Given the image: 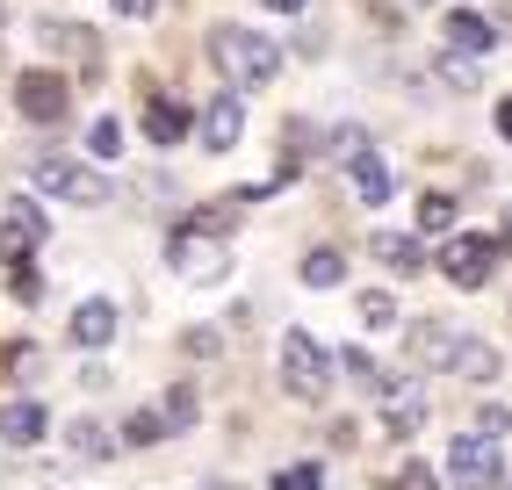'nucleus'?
Returning a JSON list of instances; mask_svg holds the SVG:
<instances>
[{
	"label": "nucleus",
	"instance_id": "nucleus-1",
	"mask_svg": "<svg viewBox=\"0 0 512 490\" xmlns=\"http://www.w3.org/2000/svg\"><path fill=\"white\" fill-rule=\"evenodd\" d=\"M412 361L433 368V375H469V382H484V375H498V346L476 339V332H455V325L426 318V325H412Z\"/></svg>",
	"mask_w": 512,
	"mask_h": 490
},
{
	"label": "nucleus",
	"instance_id": "nucleus-2",
	"mask_svg": "<svg viewBox=\"0 0 512 490\" xmlns=\"http://www.w3.org/2000/svg\"><path fill=\"white\" fill-rule=\"evenodd\" d=\"M210 58H217V73L224 80H238V87H267L282 73V51L260 37V29H246V22H224V29H210Z\"/></svg>",
	"mask_w": 512,
	"mask_h": 490
},
{
	"label": "nucleus",
	"instance_id": "nucleus-3",
	"mask_svg": "<svg viewBox=\"0 0 512 490\" xmlns=\"http://www.w3.org/2000/svg\"><path fill=\"white\" fill-rule=\"evenodd\" d=\"M282 390H289V397H311V404L332 390V354H325L303 325L282 332Z\"/></svg>",
	"mask_w": 512,
	"mask_h": 490
},
{
	"label": "nucleus",
	"instance_id": "nucleus-4",
	"mask_svg": "<svg viewBox=\"0 0 512 490\" xmlns=\"http://www.w3.org/2000/svg\"><path fill=\"white\" fill-rule=\"evenodd\" d=\"M166 260H174L181 282H224L231 274V238H210V231L181 224L174 238H166Z\"/></svg>",
	"mask_w": 512,
	"mask_h": 490
},
{
	"label": "nucleus",
	"instance_id": "nucleus-5",
	"mask_svg": "<svg viewBox=\"0 0 512 490\" xmlns=\"http://www.w3.org/2000/svg\"><path fill=\"white\" fill-rule=\"evenodd\" d=\"M29 173H37V188H44V195L73 202V209H94L101 195H109V181H101L94 166H80V159H37Z\"/></svg>",
	"mask_w": 512,
	"mask_h": 490
},
{
	"label": "nucleus",
	"instance_id": "nucleus-6",
	"mask_svg": "<svg viewBox=\"0 0 512 490\" xmlns=\"http://www.w3.org/2000/svg\"><path fill=\"white\" fill-rule=\"evenodd\" d=\"M51 238V224H44V209L29 202V195H15L8 209H0V260L8 267H29V253Z\"/></svg>",
	"mask_w": 512,
	"mask_h": 490
},
{
	"label": "nucleus",
	"instance_id": "nucleus-7",
	"mask_svg": "<svg viewBox=\"0 0 512 490\" xmlns=\"http://www.w3.org/2000/svg\"><path fill=\"white\" fill-rule=\"evenodd\" d=\"M448 483H455V490H491V483H498V447L476 440V433H462V440L448 447Z\"/></svg>",
	"mask_w": 512,
	"mask_h": 490
},
{
	"label": "nucleus",
	"instance_id": "nucleus-8",
	"mask_svg": "<svg viewBox=\"0 0 512 490\" xmlns=\"http://www.w3.org/2000/svg\"><path fill=\"white\" fill-rule=\"evenodd\" d=\"M15 101L29 123H65V109H73V87H65L58 73H22L15 80Z\"/></svg>",
	"mask_w": 512,
	"mask_h": 490
},
{
	"label": "nucleus",
	"instance_id": "nucleus-9",
	"mask_svg": "<svg viewBox=\"0 0 512 490\" xmlns=\"http://www.w3.org/2000/svg\"><path fill=\"white\" fill-rule=\"evenodd\" d=\"M491 260H498V245H491V238H448V253H440V274H448L455 289H484V282H491Z\"/></svg>",
	"mask_w": 512,
	"mask_h": 490
},
{
	"label": "nucleus",
	"instance_id": "nucleus-10",
	"mask_svg": "<svg viewBox=\"0 0 512 490\" xmlns=\"http://www.w3.org/2000/svg\"><path fill=\"white\" fill-rule=\"evenodd\" d=\"M238 137H246V101H238V94H217L210 109H202V145H210V152H231Z\"/></svg>",
	"mask_w": 512,
	"mask_h": 490
},
{
	"label": "nucleus",
	"instance_id": "nucleus-11",
	"mask_svg": "<svg viewBox=\"0 0 512 490\" xmlns=\"http://www.w3.org/2000/svg\"><path fill=\"white\" fill-rule=\"evenodd\" d=\"M116 339V303L109 296H87L73 310V346H87V354H101V346Z\"/></svg>",
	"mask_w": 512,
	"mask_h": 490
},
{
	"label": "nucleus",
	"instance_id": "nucleus-12",
	"mask_svg": "<svg viewBox=\"0 0 512 490\" xmlns=\"http://www.w3.org/2000/svg\"><path fill=\"white\" fill-rule=\"evenodd\" d=\"M188 130H195V116H188V101H174V94H159L145 109V137H152V145H181Z\"/></svg>",
	"mask_w": 512,
	"mask_h": 490
},
{
	"label": "nucleus",
	"instance_id": "nucleus-13",
	"mask_svg": "<svg viewBox=\"0 0 512 490\" xmlns=\"http://www.w3.org/2000/svg\"><path fill=\"white\" fill-rule=\"evenodd\" d=\"M419 418H426V404H419L412 382H383V426L390 433H419Z\"/></svg>",
	"mask_w": 512,
	"mask_h": 490
},
{
	"label": "nucleus",
	"instance_id": "nucleus-14",
	"mask_svg": "<svg viewBox=\"0 0 512 490\" xmlns=\"http://www.w3.org/2000/svg\"><path fill=\"white\" fill-rule=\"evenodd\" d=\"M0 440H8V447L44 440V404H37V397H15L8 411H0Z\"/></svg>",
	"mask_w": 512,
	"mask_h": 490
},
{
	"label": "nucleus",
	"instance_id": "nucleus-15",
	"mask_svg": "<svg viewBox=\"0 0 512 490\" xmlns=\"http://www.w3.org/2000/svg\"><path fill=\"white\" fill-rule=\"evenodd\" d=\"M448 51H469V58L491 51V22L469 15V8H455V15H448Z\"/></svg>",
	"mask_w": 512,
	"mask_h": 490
},
{
	"label": "nucleus",
	"instance_id": "nucleus-16",
	"mask_svg": "<svg viewBox=\"0 0 512 490\" xmlns=\"http://www.w3.org/2000/svg\"><path fill=\"white\" fill-rule=\"evenodd\" d=\"M347 166H354V195L361 202H390V166L375 159V152H354Z\"/></svg>",
	"mask_w": 512,
	"mask_h": 490
},
{
	"label": "nucleus",
	"instance_id": "nucleus-17",
	"mask_svg": "<svg viewBox=\"0 0 512 490\" xmlns=\"http://www.w3.org/2000/svg\"><path fill=\"white\" fill-rule=\"evenodd\" d=\"M339 282H347V253H332V245L303 253V289H339Z\"/></svg>",
	"mask_w": 512,
	"mask_h": 490
},
{
	"label": "nucleus",
	"instance_id": "nucleus-18",
	"mask_svg": "<svg viewBox=\"0 0 512 490\" xmlns=\"http://www.w3.org/2000/svg\"><path fill=\"white\" fill-rule=\"evenodd\" d=\"M375 260L383 267H397V274H412L426 253H419V238H397V231H375Z\"/></svg>",
	"mask_w": 512,
	"mask_h": 490
},
{
	"label": "nucleus",
	"instance_id": "nucleus-19",
	"mask_svg": "<svg viewBox=\"0 0 512 490\" xmlns=\"http://www.w3.org/2000/svg\"><path fill=\"white\" fill-rule=\"evenodd\" d=\"M181 426H195V390L188 382H174V390L159 397V433H181Z\"/></svg>",
	"mask_w": 512,
	"mask_h": 490
},
{
	"label": "nucleus",
	"instance_id": "nucleus-20",
	"mask_svg": "<svg viewBox=\"0 0 512 490\" xmlns=\"http://www.w3.org/2000/svg\"><path fill=\"white\" fill-rule=\"evenodd\" d=\"M65 447H73V454H80V462H101V454H109L116 440H109V426H101V418H80V426H73V433H65Z\"/></svg>",
	"mask_w": 512,
	"mask_h": 490
},
{
	"label": "nucleus",
	"instance_id": "nucleus-21",
	"mask_svg": "<svg viewBox=\"0 0 512 490\" xmlns=\"http://www.w3.org/2000/svg\"><path fill=\"white\" fill-rule=\"evenodd\" d=\"M37 37H44L51 51H73V58H87V51H94V37H87V29H73V22H44Z\"/></svg>",
	"mask_w": 512,
	"mask_h": 490
},
{
	"label": "nucleus",
	"instance_id": "nucleus-22",
	"mask_svg": "<svg viewBox=\"0 0 512 490\" xmlns=\"http://www.w3.org/2000/svg\"><path fill=\"white\" fill-rule=\"evenodd\" d=\"M318 483H325L318 462H296V469H275V483H267V490H318Z\"/></svg>",
	"mask_w": 512,
	"mask_h": 490
},
{
	"label": "nucleus",
	"instance_id": "nucleus-23",
	"mask_svg": "<svg viewBox=\"0 0 512 490\" xmlns=\"http://www.w3.org/2000/svg\"><path fill=\"white\" fill-rule=\"evenodd\" d=\"M419 224H426V231H455V202H448V195H426V202H419Z\"/></svg>",
	"mask_w": 512,
	"mask_h": 490
},
{
	"label": "nucleus",
	"instance_id": "nucleus-24",
	"mask_svg": "<svg viewBox=\"0 0 512 490\" xmlns=\"http://www.w3.org/2000/svg\"><path fill=\"white\" fill-rule=\"evenodd\" d=\"M87 145H94V159H116V152H123V130H116L109 116H101V123L87 130Z\"/></svg>",
	"mask_w": 512,
	"mask_h": 490
},
{
	"label": "nucleus",
	"instance_id": "nucleus-25",
	"mask_svg": "<svg viewBox=\"0 0 512 490\" xmlns=\"http://www.w3.org/2000/svg\"><path fill=\"white\" fill-rule=\"evenodd\" d=\"M123 440H130V447H152V440H159V411H138V418L123 426Z\"/></svg>",
	"mask_w": 512,
	"mask_h": 490
},
{
	"label": "nucleus",
	"instance_id": "nucleus-26",
	"mask_svg": "<svg viewBox=\"0 0 512 490\" xmlns=\"http://www.w3.org/2000/svg\"><path fill=\"white\" fill-rule=\"evenodd\" d=\"M397 490H440V476H433L426 462H404V469H397Z\"/></svg>",
	"mask_w": 512,
	"mask_h": 490
},
{
	"label": "nucleus",
	"instance_id": "nucleus-27",
	"mask_svg": "<svg viewBox=\"0 0 512 490\" xmlns=\"http://www.w3.org/2000/svg\"><path fill=\"white\" fill-rule=\"evenodd\" d=\"M361 318H368V325H390V318H397V303L375 289V296H361Z\"/></svg>",
	"mask_w": 512,
	"mask_h": 490
},
{
	"label": "nucleus",
	"instance_id": "nucleus-28",
	"mask_svg": "<svg viewBox=\"0 0 512 490\" xmlns=\"http://www.w3.org/2000/svg\"><path fill=\"white\" fill-rule=\"evenodd\" d=\"M8 289H15V303H37V296H44V282H37V267H15V282H8Z\"/></svg>",
	"mask_w": 512,
	"mask_h": 490
},
{
	"label": "nucleus",
	"instance_id": "nucleus-29",
	"mask_svg": "<svg viewBox=\"0 0 512 490\" xmlns=\"http://www.w3.org/2000/svg\"><path fill=\"white\" fill-rule=\"evenodd\" d=\"M217 346H224L217 325H195V332H188V354H217Z\"/></svg>",
	"mask_w": 512,
	"mask_h": 490
},
{
	"label": "nucleus",
	"instance_id": "nucleus-30",
	"mask_svg": "<svg viewBox=\"0 0 512 490\" xmlns=\"http://www.w3.org/2000/svg\"><path fill=\"white\" fill-rule=\"evenodd\" d=\"M476 426H484V433H505L512 411H505V404H484V411H476Z\"/></svg>",
	"mask_w": 512,
	"mask_h": 490
},
{
	"label": "nucleus",
	"instance_id": "nucleus-31",
	"mask_svg": "<svg viewBox=\"0 0 512 490\" xmlns=\"http://www.w3.org/2000/svg\"><path fill=\"white\" fill-rule=\"evenodd\" d=\"M152 8H159V0H116V15H130V22H145Z\"/></svg>",
	"mask_w": 512,
	"mask_h": 490
},
{
	"label": "nucleus",
	"instance_id": "nucleus-32",
	"mask_svg": "<svg viewBox=\"0 0 512 490\" xmlns=\"http://www.w3.org/2000/svg\"><path fill=\"white\" fill-rule=\"evenodd\" d=\"M498 130H505V137H512V101H498Z\"/></svg>",
	"mask_w": 512,
	"mask_h": 490
},
{
	"label": "nucleus",
	"instance_id": "nucleus-33",
	"mask_svg": "<svg viewBox=\"0 0 512 490\" xmlns=\"http://www.w3.org/2000/svg\"><path fill=\"white\" fill-rule=\"evenodd\" d=\"M267 8H282V15H296V8H303V0H267Z\"/></svg>",
	"mask_w": 512,
	"mask_h": 490
},
{
	"label": "nucleus",
	"instance_id": "nucleus-34",
	"mask_svg": "<svg viewBox=\"0 0 512 490\" xmlns=\"http://www.w3.org/2000/svg\"><path fill=\"white\" fill-rule=\"evenodd\" d=\"M505 238H512V209H505Z\"/></svg>",
	"mask_w": 512,
	"mask_h": 490
},
{
	"label": "nucleus",
	"instance_id": "nucleus-35",
	"mask_svg": "<svg viewBox=\"0 0 512 490\" xmlns=\"http://www.w3.org/2000/svg\"><path fill=\"white\" fill-rule=\"evenodd\" d=\"M210 490H231V483H210Z\"/></svg>",
	"mask_w": 512,
	"mask_h": 490
}]
</instances>
